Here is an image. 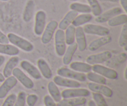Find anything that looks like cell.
<instances>
[{
  "label": "cell",
  "instance_id": "obj_44",
  "mask_svg": "<svg viewBox=\"0 0 127 106\" xmlns=\"http://www.w3.org/2000/svg\"><path fill=\"white\" fill-rule=\"evenodd\" d=\"M100 1H104V2H117L119 0H98Z\"/></svg>",
  "mask_w": 127,
  "mask_h": 106
},
{
  "label": "cell",
  "instance_id": "obj_18",
  "mask_svg": "<svg viewBox=\"0 0 127 106\" xmlns=\"http://www.w3.org/2000/svg\"><path fill=\"white\" fill-rule=\"evenodd\" d=\"M87 99L85 98H68L62 99L57 103V106H81L86 104Z\"/></svg>",
  "mask_w": 127,
  "mask_h": 106
},
{
  "label": "cell",
  "instance_id": "obj_24",
  "mask_svg": "<svg viewBox=\"0 0 127 106\" xmlns=\"http://www.w3.org/2000/svg\"><path fill=\"white\" fill-rule=\"evenodd\" d=\"M77 49H78V45H77L76 43H74L68 46V48L66 49L65 52L63 55V64L65 65H68L71 63L73 56H74Z\"/></svg>",
  "mask_w": 127,
  "mask_h": 106
},
{
  "label": "cell",
  "instance_id": "obj_13",
  "mask_svg": "<svg viewBox=\"0 0 127 106\" xmlns=\"http://www.w3.org/2000/svg\"><path fill=\"white\" fill-rule=\"evenodd\" d=\"M122 13V9L120 7H115L105 11L104 13H102L99 16L96 17L95 21L97 23H105L108 22L112 17Z\"/></svg>",
  "mask_w": 127,
  "mask_h": 106
},
{
  "label": "cell",
  "instance_id": "obj_22",
  "mask_svg": "<svg viewBox=\"0 0 127 106\" xmlns=\"http://www.w3.org/2000/svg\"><path fill=\"white\" fill-rule=\"evenodd\" d=\"M69 67L71 70L79 73H88L92 71V65L84 62H72L69 64Z\"/></svg>",
  "mask_w": 127,
  "mask_h": 106
},
{
  "label": "cell",
  "instance_id": "obj_40",
  "mask_svg": "<svg viewBox=\"0 0 127 106\" xmlns=\"http://www.w3.org/2000/svg\"><path fill=\"white\" fill-rule=\"evenodd\" d=\"M9 40L7 35L4 34L3 32L0 31V43L2 44H7L9 43Z\"/></svg>",
  "mask_w": 127,
  "mask_h": 106
},
{
  "label": "cell",
  "instance_id": "obj_8",
  "mask_svg": "<svg viewBox=\"0 0 127 106\" xmlns=\"http://www.w3.org/2000/svg\"><path fill=\"white\" fill-rule=\"evenodd\" d=\"M83 31L84 33L87 34L95 35L101 37L108 35L110 34V30L107 27L92 24L85 25L83 27Z\"/></svg>",
  "mask_w": 127,
  "mask_h": 106
},
{
  "label": "cell",
  "instance_id": "obj_6",
  "mask_svg": "<svg viewBox=\"0 0 127 106\" xmlns=\"http://www.w3.org/2000/svg\"><path fill=\"white\" fill-rule=\"evenodd\" d=\"M58 27V23L55 20L50 21L45 27L42 34L41 40L43 44H48L52 40L56 30Z\"/></svg>",
  "mask_w": 127,
  "mask_h": 106
},
{
  "label": "cell",
  "instance_id": "obj_26",
  "mask_svg": "<svg viewBox=\"0 0 127 106\" xmlns=\"http://www.w3.org/2000/svg\"><path fill=\"white\" fill-rule=\"evenodd\" d=\"M48 90L50 96L55 103H58L62 100V95L57 84L53 81H50L48 84Z\"/></svg>",
  "mask_w": 127,
  "mask_h": 106
},
{
  "label": "cell",
  "instance_id": "obj_25",
  "mask_svg": "<svg viewBox=\"0 0 127 106\" xmlns=\"http://www.w3.org/2000/svg\"><path fill=\"white\" fill-rule=\"evenodd\" d=\"M0 53L9 56H17L19 53V50L13 45L0 43Z\"/></svg>",
  "mask_w": 127,
  "mask_h": 106
},
{
  "label": "cell",
  "instance_id": "obj_11",
  "mask_svg": "<svg viewBox=\"0 0 127 106\" xmlns=\"http://www.w3.org/2000/svg\"><path fill=\"white\" fill-rule=\"evenodd\" d=\"M17 81V79L13 76H11L5 79L2 84L0 86V99H4L10 91L16 86Z\"/></svg>",
  "mask_w": 127,
  "mask_h": 106
},
{
  "label": "cell",
  "instance_id": "obj_19",
  "mask_svg": "<svg viewBox=\"0 0 127 106\" xmlns=\"http://www.w3.org/2000/svg\"><path fill=\"white\" fill-rule=\"evenodd\" d=\"M37 63L38 70L40 72L41 74L45 79H49L52 78V76H53L52 71L45 60H44L43 58H39L37 60Z\"/></svg>",
  "mask_w": 127,
  "mask_h": 106
},
{
  "label": "cell",
  "instance_id": "obj_35",
  "mask_svg": "<svg viewBox=\"0 0 127 106\" xmlns=\"http://www.w3.org/2000/svg\"><path fill=\"white\" fill-rule=\"evenodd\" d=\"M93 98L94 101L95 102L97 106H109L104 96L99 93H93Z\"/></svg>",
  "mask_w": 127,
  "mask_h": 106
},
{
  "label": "cell",
  "instance_id": "obj_9",
  "mask_svg": "<svg viewBox=\"0 0 127 106\" xmlns=\"http://www.w3.org/2000/svg\"><path fill=\"white\" fill-rule=\"evenodd\" d=\"M46 19L47 15L45 11L40 10L36 13L35 17L34 32L37 35H42L45 27Z\"/></svg>",
  "mask_w": 127,
  "mask_h": 106
},
{
  "label": "cell",
  "instance_id": "obj_14",
  "mask_svg": "<svg viewBox=\"0 0 127 106\" xmlns=\"http://www.w3.org/2000/svg\"><path fill=\"white\" fill-rule=\"evenodd\" d=\"M53 82L61 87H65L67 88H78L81 86V84L79 81L73 79H68L60 76H55L53 78Z\"/></svg>",
  "mask_w": 127,
  "mask_h": 106
},
{
  "label": "cell",
  "instance_id": "obj_23",
  "mask_svg": "<svg viewBox=\"0 0 127 106\" xmlns=\"http://www.w3.org/2000/svg\"><path fill=\"white\" fill-rule=\"evenodd\" d=\"M35 2L33 0H28L25 6L23 12V19L26 22H29L32 20L34 14Z\"/></svg>",
  "mask_w": 127,
  "mask_h": 106
},
{
  "label": "cell",
  "instance_id": "obj_39",
  "mask_svg": "<svg viewBox=\"0 0 127 106\" xmlns=\"http://www.w3.org/2000/svg\"><path fill=\"white\" fill-rule=\"evenodd\" d=\"M43 102H44L45 106H57L55 102L54 101L52 97L50 95H46L43 98Z\"/></svg>",
  "mask_w": 127,
  "mask_h": 106
},
{
  "label": "cell",
  "instance_id": "obj_49",
  "mask_svg": "<svg viewBox=\"0 0 127 106\" xmlns=\"http://www.w3.org/2000/svg\"><path fill=\"white\" fill-rule=\"evenodd\" d=\"M76 1H77V0H76Z\"/></svg>",
  "mask_w": 127,
  "mask_h": 106
},
{
  "label": "cell",
  "instance_id": "obj_43",
  "mask_svg": "<svg viewBox=\"0 0 127 106\" xmlns=\"http://www.w3.org/2000/svg\"><path fill=\"white\" fill-rule=\"evenodd\" d=\"M88 106H97L95 102L93 100H90L88 102Z\"/></svg>",
  "mask_w": 127,
  "mask_h": 106
},
{
  "label": "cell",
  "instance_id": "obj_21",
  "mask_svg": "<svg viewBox=\"0 0 127 106\" xmlns=\"http://www.w3.org/2000/svg\"><path fill=\"white\" fill-rule=\"evenodd\" d=\"M19 62V58L17 56H12L9 59L3 69V76L5 78L11 76L12 71L16 68Z\"/></svg>",
  "mask_w": 127,
  "mask_h": 106
},
{
  "label": "cell",
  "instance_id": "obj_16",
  "mask_svg": "<svg viewBox=\"0 0 127 106\" xmlns=\"http://www.w3.org/2000/svg\"><path fill=\"white\" fill-rule=\"evenodd\" d=\"M112 40V38L109 35L102 36V37L98 38L97 39L94 40L93 42H91L88 46V49L91 52H94V51L97 50L100 47L110 43Z\"/></svg>",
  "mask_w": 127,
  "mask_h": 106
},
{
  "label": "cell",
  "instance_id": "obj_3",
  "mask_svg": "<svg viewBox=\"0 0 127 106\" xmlns=\"http://www.w3.org/2000/svg\"><path fill=\"white\" fill-rule=\"evenodd\" d=\"M55 46L56 53L59 57H63L66 49L64 31L58 29L55 34Z\"/></svg>",
  "mask_w": 127,
  "mask_h": 106
},
{
  "label": "cell",
  "instance_id": "obj_32",
  "mask_svg": "<svg viewBox=\"0 0 127 106\" xmlns=\"http://www.w3.org/2000/svg\"><path fill=\"white\" fill-rule=\"evenodd\" d=\"M94 16H99L102 13V9L98 0H87Z\"/></svg>",
  "mask_w": 127,
  "mask_h": 106
},
{
  "label": "cell",
  "instance_id": "obj_17",
  "mask_svg": "<svg viewBox=\"0 0 127 106\" xmlns=\"http://www.w3.org/2000/svg\"><path fill=\"white\" fill-rule=\"evenodd\" d=\"M75 39L78 48L80 52H84L87 48V40L85 33L82 27H77L76 28Z\"/></svg>",
  "mask_w": 127,
  "mask_h": 106
},
{
  "label": "cell",
  "instance_id": "obj_30",
  "mask_svg": "<svg viewBox=\"0 0 127 106\" xmlns=\"http://www.w3.org/2000/svg\"><path fill=\"white\" fill-rule=\"evenodd\" d=\"M64 32V37H65L66 43L68 45L73 44L75 41V33L76 27L72 24L68 26Z\"/></svg>",
  "mask_w": 127,
  "mask_h": 106
},
{
  "label": "cell",
  "instance_id": "obj_5",
  "mask_svg": "<svg viewBox=\"0 0 127 106\" xmlns=\"http://www.w3.org/2000/svg\"><path fill=\"white\" fill-rule=\"evenodd\" d=\"M92 70L104 78L109 79H117L118 78V73L112 68L102 66L101 65H94L92 66Z\"/></svg>",
  "mask_w": 127,
  "mask_h": 106
},
{
  "label": "cell",
  "instance_id": "obj_10",
  "mask_svg": "<svg viewBox=\"0 0 127 106\" xmlns=\"http://www.w3.org/2000/svg\"><path fill=\"white\" fill-rule=\"evenodd\" d=\"M12 74L26 88L29 89H32L34 86L33 81L27 76L20 68H15L12 71Z\"/></svg>",
  "mask_w": 127,
  "mask_h": 106
},
{
  "label": "cell",
  "instance_id": "obj_2",
  "mask_svg": "<svg viewBox=\"0 0 127 106\" xmlns=\"http://www.w3.org/2000/svg\"><path fill=\"white\" fill-rule=\"evenodd\" d=\"M57 73L58 76L68 78V79L78 81L84 82L87 79L86 75L84 73H79V72L75 71L71 69L64 68V67L59 68L57 70Z\"/></svg>",
  "mask_w": 127,
  "mask_h": 106
},
{
  "label": "cell",
  "instance_id": "obj_20",
  "mask_svg": "<svg viewBox=\"0 0 127 106\" xmlns=\"http://www.w3.org/2000/svg\"><path fill=\"white\" fill-rule=\"evenodd\" d=\"M78 15V12L73 11V10H71L70 11L68 12V13H66V14L63 18V19L58 24L59 29L65 31L67 29V27L71 24L73 20L76 18V17Z\"/></svg>",
  "mask_w": 127,
  "mask_h": 106
},
{
  "label": "cell",
  "instance_id": "obj_29",
  "mask_svg": "<svg viewBox=\"0 0 127 106\" xmlns=\"http://www.w3.org/2000/svg\"><path fill=\"white\" fill-rule=\"evenodd\" d=\"M69 8L71 10L83 14L91 13L92 11L91 8L89 5L79 3V2H73L69 6Z\"/></svg>",
  "mask_w": 127,
  "mask_h": 106
},
{
  "label": "cell",
  "instance_id": "obj_46",
  "mask_svg": "<svg viewBox=\"0 0 127 106\" xmlns=\"http://www.w3.org/2000/svg\"><path fill=\"white\" fill-rule=\"evenodd\" d=\"M127 68L126 67L125 70V73H124V77H125V80H127Z\"/></svg>",
  "mask_w": 127,
  "mask_h": 106
},
{
  "label": "cell",
  "instance_id": "obj_38",
  "mask_svg": "<svg viewBox=\"0 0 127 106\" xmlns=\"http://www.w3.org/2000/svg\"><path fill=\"white\" fill-rule=\"evenodd\" d=\"M38 99V97L36 94H29L26 99V103L28 106H34Z\"/></svg>",
  "mask_w": 127,
  "mask_h": 106
},
{
  "label": "cell",
  "instance_id": "obj_1",
  "mask_svg": "<svg viewBox=\"0 0 127 106\" xmlns=\"http://www.w3.org/2000/svg\"><path fill=\"white\" fill-rule=\"evenodd\" d=\"M9 42L13 45L26 52L33 51L34 46L31 42L14 33H9L7 35Z\"/></svg>",
  "mask_w": 127,
  "mask_h": 106
},
{
  "label": "cell",
  "instance_id": "obj_42",
  "mask_svg": "<svg viewBox=\"0 0 127 106\" xmlns=\"http://www.w3.org/2000/svg\"><path fill=\"white\" fill-rule=\"evenodd\" d=\"M5 60H6V58L3 55H0V67L3 65Z\"/></svg>",
  "mask_w": 127,
  "mask_h": 106
},
{
  "label": "cell",
  "instance_id": "obj_31",
  "mask_svg": "<svg viewBox=\"0 0 127 106\" xmlns=\"http://www.w3.org/2000/svg\"><path fill=\"white\" fill-rule=\"evenodd\" d=\"M86 78L89 79V81L92 82V83H97V84H106L107 83V79L104 78L102 76L100 75V74H97L94 72H89L87 73L86 74Z\"/></svg>",
  "mask_w": 127,
  "mask_h": 106
},
{
  "label": "cell",
  "instance_id": "obj_27",
  "mask_svg": "<svg viewBox=\"0 0 127 106\" xmlns=\"http://www.w3.org/2000/svg\"><path fill=\"white\" fill-rule=\"evenodd\" d=\"M92 19H93V16L90 13L82 14L78 15L76 17L71 24L75 27H80L85 24L89 22Z\"/></svg>",
  "mask_w": 127,
  "mask_h": 106
},
{
  "label": "cell",
  "instance_id": "obj_36",
  "mask_svg": "<svg viewBox=\"0 0 127 106\" xmlns=\"http://www.w3.org/2000/svg\"><path fill=\"white\" fill-rule=\"evenodd\" d=\"M26 94L25 92L21 91L18 94L14 106H25L26 104Z\"/></svg>",
  "mask_w": 127,
  "mask_h": 106
},
{
  "label": "cell",
  "instance_id": "obj_7",
  "mask_svg": "<svg viewBox=\"0 0 127 106\" xmlns=\"http://www.w3.org/2000/svg\"><path fill=\"white\" fill-rule=\"evenodd\" d=\"M112 57V54L109 51H104L101 53L89 55L86 58V63L91 65H99L109 61Z\"/></svg>",
  "mask_w": 127,
  "mask_h": 106
},
{
  "label": "cell",
  "instance_id": "obj_48",
  "mask_svg": "<svg viewBox=\"0 0 127 106\" xmlns=\"http://www.w3.org/2000/svg\"><path fill=\"white\" fill-rule=\"evenodd\" d=\"M69 1H76V0H69Z\"/></svg>",
  "mask_w": 127,
  "mask_h": 106
},
{
  "label": "cell",
  "instance_id": "obj_34",
  "mask_svg": "<svg viewBox=\"0 0 127 106\" xmlns=\"http://www.w3.org/2000/svg\"><path fill=\"white\" fill-rule=\"evenodd\" d=\"M119 44L120 47H124L127 46V24H125L122 29L121 33L119 40Z\"/></svg>",
  "mask_w": 127,
  "mask_h": 106
},
{
  "label": "cell",
  "instance_id": "obj_45",
  "mask_svg": "<svg viewBox=\"0 0 127 106\" xmlns=\"http://www.w3.org/2000/svg\"><path fill=\"white\" fill-rule=\"evenodd\" d=\"M5 80V78L2 73H0V83H2Z\"/></svg>",
  "mask_w": 127,
  "mask_h": 106
},
{
  "label": "cell",
  "instance_id": "obj_4",
  "mask_svg": "<svg viewBox=\"0 0 127 106\" xmlns=\"http://www.w3.org/2000/svg\"><path fill=\"white\" fill-rule=\"evenodd\" d=\"M91 94L90 91L85 88H69L63 90L61 93L63 99L75 98H86Z\"/></svg>",
  "mask_w": 127,
  "mask_h": 106
},
{
  "label": "cell",
  "instance_id": "obj_41",
  "mask_svg": "<svg viewBox=\"0 0 127 106\" xmlns=\"http://www.w3.org/2000/svg\"><path fill=\"white\" fill-rule=\"evenodd\" d=\"M120 4L122 6L123 9L125 12H127V0H119Z\"/></svg>",
  "mask_w": 127,
  "mask_h": 106
},
{
  "label": "cell",
  "instance_id": "obj_28",
  "mask_svg": "<svg viewBox=\"0 0 127 106\" xmlns=\"http://www.w3.org/2000/svg\"><path fill=\"white\" fill-rule=\"evenodd\" d=\"M107 22L108 25L110 27H116L120 25H124L127 22V15L126 14H120L112 17Z\"/></svg>",
  "mask_w": 127,
  "mask_h": 106
},
{
  "label": "cell",
  "instance_id": "obj_33",
  "mask_svg": "<svg viewBox=\"0 0 127 106\" xmlns=\"http://www.w3.org/2000/svg\"><path fill=\"white\" fill-rule=\"evenodd\" d=\"M127 55L126 53H122L118 55L117 57H115L112 61L109 63H107L110 67H116L119 65L122 64L127 61Z\"/></svg>",
  "mask_w": 127,
  "mask_h": 106
},
{
  "label": "cell",
  "instance_id": "obj_12",
  "mask_svg": "<svg viewBox=\"0 0 127 106\" xmlns=\"http://www.w3.org/2000/svg\"><path fill=\"white\" fill-rule=\"evenodd\" d=\"M88 88L90 91L94 93H99L107 98H112L113 96V91L107 86L104 84H97L90 82L88 84Z\"/></svg>",
  "mask_w": 127,
  "mask_h": 106
},
{
  "label": "cell",
  "instance_id": "obj_15",
  "mask_svg": "<svg viewBox=\"0 0 127 106\" xmlns=\"http://www.w3.org/2000/svg\"><path fill=\"white\" fill-rule=\"evenodd\" d=\"M21 67L35 79L42 78V74L38 68L27 60H23L20 63Z\"/></svg>",
  "mask_w": 127,
  "mask_h": 106
},
{
  "label": "cell",
  "instance_id": "obj_47",
  "mask_svg": "<svg viewBox=\"0 0 127 106\" xmlns=\"http://www.w3.org/2000/svg\"><path fill=\"white\" fill-rule=\"evenodd\" d=\"M0 1H9V0H0Z\"/></svg>",
  "mask_w": 127,
  "mask_h": 106
},
{
  "label": "cell",
  "instance_id": "obj_37",
  "mask_svg": "<svg viewBox=\"0 0 127 106\" xmlns=\"http://www.w3.org/2000/svg\"><path fill=\"white\" fill-rule=\"evenodd\" d=\"M16 98H17V96L15 94H10L6 98L1 106H14Z\"/></svg>",
  "mask_w": 127,
  "mask_h": 106
}]
</instances>
